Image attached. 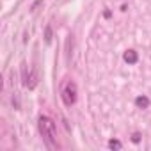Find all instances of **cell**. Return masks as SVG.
I'll return each mask as SVG.
<instances>
[{
  "instance_id": "cell-1",
  "label": "cell",
  "mask_w": 151,
  "mask_h": 151,
  "mask_svg": "<svg viewBox=\"0 0 151 151\" xmlns=\"http://www.w3.org/2000/svg\"><path fill=\"white\" fill-rule=\"evenodd\" d=\"M37 126H39V132L43 135V140L46 144L48 149H57L59 144H57V133H55V123L48 117V116H39L37 119Z\"/></svg>"
},
{
  "instance_id": "cell-2",
  "label": "cell",
  "mask_w": 151,
  "mask_h": 151,
  "mask_svg": "<svg viewBox=\"0 0 151 151\" xmlns=\"http://www.w3.org/2000/svg\"><path fill=\"white\" fill-rule=\"evenodd\" d=\"M60 96H62L64 105L71 107L75 101H77V84H75V82H68V84L64 86V89H62Z\"/></svg>"
},
{
  "instance_id": "cell-3",
  "label": "cell",
  "mask_w": 151,
  "mask_h": 151,
  "mask_svg": "<svg viewBox=\"0 0 151 151\" xmlns=\"http://www.w3.org/2000/svg\"><path fill=\"white\" fill-rule=\"evenodd\" d=\"M123 59H124V62H126V64H135V62L139 60V55H137V52H135V50H126V52H124V55H123Z\"/></svg>"
},
{
  "instance_id": "cell-4",
  "label": "cell",
  "mask_w": 151,
  "mask_h": 151,
  "mask_svg": "<svg viewBox=\"0 0 151 151\" xmlns=\"http://www.w3.org/2000/svg\"><path fill=\"white\" fill-rule=\"evenodd\" d=\"M135 105H137V109H147L149 107V98L147 96H137Z\"/></svg>"
},
{
  "instance_id": "cell-5",
  "label": "cell",
  "mask_w": 151,
  "mask_h": 151,
  "mask_svg": "<svg viewBox=\"0 0 151 151\" xmlns=\"http://www.w3.org/2000/svg\"><path fill=\"white\" fill-rule=\"evenodd\" d=\"M52 37H53V34H52V27L46 25V27H45V43L50 45V43H52Z\"/></svg>"
},
{
  "instance_id": "cell-6",
  "label": "cell",
  "mask_w": 151,
  "mask_h": 151,
  "mask_svg": "<svg viewBox=\"0 0 151 151\" xmlns=\"http://www.w3.org/2000/svg\"><path fill=\"white\" fill-rule=\"evenodd\" d=\"M109 147L110 149H123V144L117 139H112V140H109Z\"/></svg>"
},
{
  "instance_id": "cell-7",
  "label": "cell",
  "mask_w": 151,
  "mask_h": 151,
  "mask_svg": "<svg viewBox=\"0 0 151 151\" xmlns=\"http://www.w3.org/2000/svg\"><path fill=\"white\" fill-rule=\"evenodd\" d=\"M132 140H133L135 144H139V142H140V133H139V132H135V133L132 135Z\"/></svg>"
},
{
  "instance_id": "cell-8",
  "label": "cell",
  "mask_w": 151,
  "mask_h": 151,
  "mask_svg": "<svg viewBox=\"0 0 151 151\" xmlns=\"http://www.w3.org/2000/svg\"><path fill=\"white\" fill-rule=\"evenodd\" d=\"M43 2H45V0H36V2L32 4V7H30V11H36V9H37L41 4H43Z\"/></svg>"
}]
</instances>
